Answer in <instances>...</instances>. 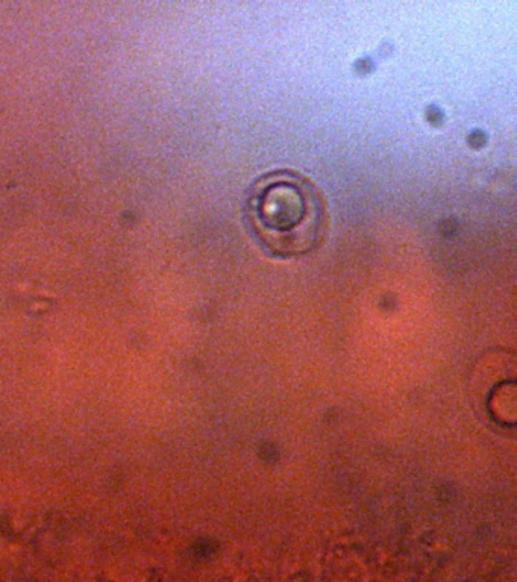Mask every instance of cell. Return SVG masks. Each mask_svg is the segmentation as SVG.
<instances>
[{
  "label": "cell",
  "instance_id": "1",
  "mask_svg": "<svg viewBox=\"0 0 517 582\" xmlns=\"http://www.w3.org/2000/svg\"><path fill=\"white\" fill-rule=\"evenodd\" d=\"M245 226L271 258L291 259L313 253L326 229V211L316 185L293 170H273L248 190Z\"/></svg>",
  "mask_w": 517,
  "mask_h": 582
}]
</instances>
